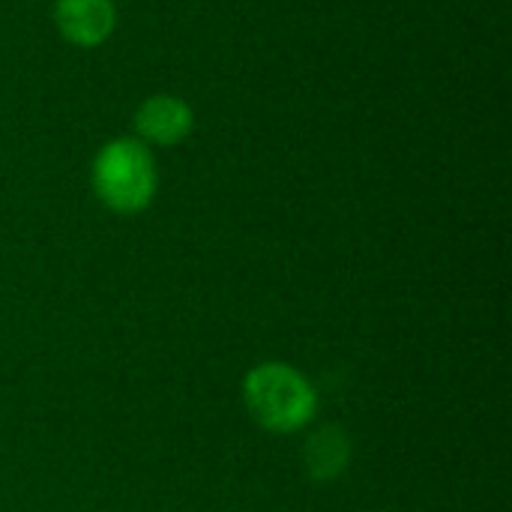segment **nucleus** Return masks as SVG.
Listing matches in <instances>:
<instances>
[{
	"label": "nucleus",
	"mask_w": 512,
	"mask_h": 512,
	"mask_svg": "<svg viewBox=\"0 0 512 512\" xmlns=\"http://www.w3.org/2000/svg\"><path fill=\"white\" fill-rule=\"evenodd\" d=\"M249 414L270 432H297L315 414V390L312 384L285 363H264L246 375L243 384Z\"/></svg>",
	"instance_id": "nucleus-2"
},
{
	"label": "nucleus",
	"mask_w": 512,
	"mask_h": 512,
	"mask_svg": "<svg viewBox=\"0 0 512 512\" xmlns=\"http://www.w3.org/2000/svg\"><path fill=\"white\" fill-rule=\"evenodd\" d=\"M54 24L75 48H99L117 27L114 0H57Z\"/></svg>",
	"instance_id": "nucleus-4"
},
{
	"label": "nucleus",
	"mask_w": 512,
	"mask_h": 512,
	"mask_svg": "<svg viewBox=\"0 0 512 512\" xmlns=\"http://www.w3.org/2000/svg\"><path fill=\"white\" fill-rule=\"evenodd\" d=\"M306 468L315 480H333L348 468L351 459V444L348 435L336 426H327L321 432H315L306 444Z\"/></svg>",
	"instance_id": "nucleus-5"
},
{
	"label": "nucleus",
	"mask_w": 512,
	"mask_h": 512,
	"mask_svg": "<svg viewBox=\"0 0 512 512\" xmlns=\"http://www.w3.org/2000/svg\"><path fill=\"white\" fill-rule=\"evenodd\" d=\"M195 129V114L186 99L174 93H153L135 111V138L153 147H174Z\"/></svg>",
	"instance_id": "nucleus-3"
},
{
	"label": "nucleus",
	"mask_w": 512,
	"mask_h": 512,
	"mask_svg": "<svg viewBox=\"0 0 512 512\" xmlns=\"http://www.w3.org/2000/svg\"><path fill=\"white\" fill-rule=\"evenodd\" d=\"M90 183L96 198L108 210L120 216L141 213L144 207H150L159 186L153 150L129 135L105 141L93 159Z\"/></svg>",
	"instance_id": "nucleus-1"
}]
</instances>
